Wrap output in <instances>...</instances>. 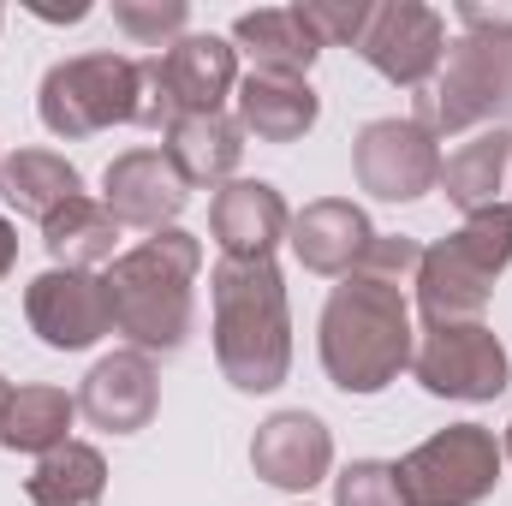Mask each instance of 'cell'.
Listing matches in <instances>:
<instances>
[{
  "mask_svg": "<svg viewBox=\"0 0 512 506\" xmlns=\"http://www.w3.org/2000/svg\"><path fill=\"white\" fill-rule=\"evenodd\" d=\"M286 245H292V256H298L310 274L346 280V274L364 262V251L376 245V227H370V215H364L352 197H316V203H304V209L292 215Z\"/></svg>",
  "mask_w": 512,
  "mask_h": 506,
  "instance_id": "cell-16",
  "label": "cell"
},
{
  "mask_svg": "<svg viewBox=\"0 0 512 506\" xmlns=\"http://www.w3.org/2000/svg\"><path fill=\"white\" fill-rule=\"evenodd\" d=\"M411 376L435 399L489 405L507 393L512 358L489 322H435V328H423V340L411 352Z\"/></svg>",
  "mask_w": 512,
  "mask_h": 506,
  "instance_id": "cell-9",
  "label": "cell"
},
{
  "mask_svg": "<svg viewBox=\"0 0 512 506\" xmlns=\"http://www.w3.org/2000/svg\"><path fill=\"white\" fill-rule=\"evenodd\" d=\"M239 90V48L215 30H185L167 54L137 60V126L167 131L185 114H221Z\"/></svg>",
  "mask_w": 512,
  "mask_h": 506,
  "instance_id": "cell-5",
  "label": "cell"
},
{
  "mask_svg": "<svg viewBox=\"0 0 512 506\" xmlns=\"http://www.w3.org/2000/svg\"><path fill=\"white\" fill-rule=\"evenodd\" d=\"M453 18H459V30L465 36H512V0H459L453 6Z\"/></svg>",
  "mask_w": 512,
  "mask_h": 506,
  "instance_id": "cell-29",
  "label": "cell"
},
{
  "mask_svg": "<svg viewBox=\"0 0 512 506\" xmlns=\"http://www.w3.org/2000/svg\"><path fill=\"white\" fill-rule=\"evenodd\" d=\"M358 54L387 84L429 90L441 60H447V18L435 6H423V0H382L370 12V30H364Z\"/></svg>",
  "mask_w": 512,
  "mask_h": 506,
  "instance_id": "cell-12",
  "label": "cell"
},
{
  "mask_svg": "<svg viewBox=\"0 0 512 506\" xmlns=\"http://www.w3.org/2000/svg\"><path fill=\"white\" fill-rule=\"evenodd\" d=\"M30 506H102L108 495V459L90 441H66L54 453L36 459V471L24 477Z\"/></svg>",
  "mask_w": 512,
  "mask_h": 506,
  "instance_id": "cell-25",
  "label": "cell"
},
{
  "mask_svg": "<svg viewBox=\"0 0 512 506\" xmlns=\"http://www.w3.org/2000/svg\"><path fill=\"white\" fill-rule=\"evenodd\" d=\"M72 417H78V393L54 387V381H30V387H12L6 411H0V447L6 453H54L72 441Z\"/></svg>",
  "mask_w": 512,
  "mask_h": 506,
  "instance_id": "cell-22",
  "label": "cell"
},
{
  "mask_svg": "<svg viewBox=\"0 0 512 506\" xmlns=\"http://www.w3.org/2000/svg\"><path fill=\"white\" fill-rule=\"evenodd\" d=\"M42 251L54 256V268H102L120 256V221L108 215L102 197H72L66 209H54L42 221Z\"/></svg>",
  "mask_w": 512,
  "mask_h": 506,
  "instance_id": "cell-24",
  "label": "cell"
},
{
  "mask_svg": "<svg viewBox=\"0 0 512 506\" xmlns=\"http://www.w3.org/2000/svg\"><path fill=\"white\" fill-rule=\"evenodd\" d=\"M161 405V376L143 352H108L90 364V376L78 381V417L102 435H137L155 423Z\"/></svg>",
  "mask_w": 512,
  "mask_h": 506,
  "instance_id": "cell-15",
  "label": "cell"
},
{
  "mask_svg": "<svg viewBox=\"0 0 512 506\" xmlns=\"http://www.w3.org/2000/svg\"><path fill=\"white\" fill-rule=\"evenodd\" d=\"M0 161H6V155H0Z\"/></svg>",
  "mask_w": 512,
  "mask_h": 506,
  "instance_id": "cell-34",
  "label": "cell"
},
{
  "mask_svg": "<svg viewBox=\"0 0 512 506\" xmlns=\"http://www.w3.org/2000/svg\"><path fill=\"white\" fill-rule=\"evenodd\" d=\"M42 126L66 143L96 137L108 126H137V60L131 54H72L42 72L36 90Z\"/></svg>",
  "mask_w": 512,
  "mask_h": 506,
  "instance_id": "cell-7",
  "label": "cell"
},
{
  "mask_svg": "<svg viewBox=\"0 0 512 506\" xmlns=\"http://www.w3.org/2000/svg\"><path fill=\"white\" fill-rule=\"evenodd\" d=\"M352 173L382 203H417L441 185V143L417 120H370L352 143Z\"/></svg>",
  "mask_w": 512,
  "mask_h": 506,
  "instance_id": "cell-11",
  "label": "cell"
},
{
  "mask_svg": "<svg viewBox=\"0 0 512 506\" xmlns=\"http://www.w3.org/2000/svg\"><path fill=\"white\" fill-rule=\"evenodd\" d=\"M233 48L251 54V72H274V78H310V66L322 60V42L310 36L298 6H256V12H245L233 24Z\"/></svg>",
  "mask_w": 512,
  "mask_h": 506,
  "instance_id": "cell-20",
  "label": "cell"
},
{
  "mask_svg": "<svg viewBox=\"0 0 512 506\" xmlns=\"http://www.w3.org/2000/svg\"><path fill=\"white\" fill-rule=\"evenodd\" d=\"M417 126L435 137L489 131L512 120V36H459L447 42V60L435 84L417 96Z\"/></svg>",
  "mask_w": 512,
  "mask_h": 506,
  "instance_id": "cell-6",
  "label": "cell"
},
{
  "mask_svg": "<svg viewBox=\"0 0 512 506\" xmlns=\"http://www.w3.org/2000/svg\"><path fill=\"white\" fill-rule=\"evenodd\" d=\"M215 364L239 393H274L292 370V310L274 256H221L209 274Z\"/></svg>",
  "mask_w": 512,
  "mask_h": 506,
  "instance_id": "cell-2",
  "label": "cell"
},
{
  "mask_svg": "<svg viewBox=\"0 0 512 506\" xmlns=\"http://www.w3.org/2000/svg\"><path fill=\"white\" fill-rule=\"evenodd\" d=\"M6 399H12V387H6V376H0V411H6Z\"/></svg>",
  "mask_w": 512,
  "mask_h": 506,
  "instance_id": "cell-33",
  "label": "cell"
},
{
  "mask_svg": "<svg viewBox=\"0 0 512 506\" xmlns=\"http://www.w3.org/2000/svg\"><path fill=\"white\" fill-rule=\"evenodd\" d=\"M24 316L48 352H90L102 334H114L108 280L90 268H42L24 286Z\"/></svg>",
  "mask_w": 512,
  "mask_h": 506,
  "instance_id": "cell-10",
  "label": "cell"
},
{
  "mask_svg": "<svg viewBox=\"0 0 512 506\" xmlns=\"http://www.w3.org/2000/svg\"><path fill=\"white\" fill-rule=\"evenodd\" d=\"M197 268H203V245L185 227L149 233L137 251H120L108 262V298H114V334H126L131 352L143 358H173L191 340L197 322Z\"/></svg>",
  "mask_w": 512,
  "mask_h": 506,
  "instance_id": "cell-3",
  "label": "cell"
},
{
  "mask_svg": "<svg viewBox=\"0 0 512 506\" xmlns=\"http://www.w3.org/2000/svg\"><path fill=\"white\" fill-rule=\"evenodd\" d=\"M114 24L126 30L137 48H173L191 24V6L185 0H114Z\"/></svg>",
  "mask_w": 512,
  "mask_h": 506,
  "instance_id": "cell-26",
  "label": "cell"
},
{
  "mask_svg": "<svg viewBox=\"0 0 512 506\" xmlns=\"http://www.w3.org/2000/svg\"><path fill=\"white\" fill-rule=\"evenodd\" d=\"M30 12L48 18V24H84V18H90V6H66V12H60V6H30Z\"/></svg>",
  "mask_w": 512,
  "mask_h": 506,
  "instance_id": "cell-31",
  "label": "cell"
},
{
  "mask_svg": "<svg viewBox=\"0 0 512 506\" xmlns=\"http://www.w3.org/2000/svg\"><path fill=\"white\" fill-rule=\"evenodd\" d=\"M12 262H18V227H12V221L0 215V280L12 274Z\"/></svg>",
  "mask_w": 512,
  "mask_h": 506,
  "instance_id": "cell-30",
  "label": "cell"
},
{
  "mask_svg": "<svg viewBox=\"0 0 512 506\" xmlns=\"http://www.w3.org/2000/svg\"><path fill=\"white\" fill-rule=\"evenodd\" d=\"M501 453H507V459H512V423H507V435H501Z\"/></svg>",
  "mask_w": 512,
  "mask_h": 506,
  "instance_id": "cell-32",
  "label": "cell"
},
{
  "mask_svg": "<svg viewBox=\"0 0 512 506\" xmlns=\"http://www.w3.org/2000/svg\"><path fill=\"white\" fill-rule=\"evenodd\" d=\"M512 262V203H495L483 215H465L459 233L423 245V262L411 274L423 328L435 322H483L495 280Z\"/></svg>",
  "mask_w": 512,
  "mask_h": 506,
  "instance_id": "cell-4",
  "label": "cell"
},
{
  "mask_svg": "<svg viewBox=\"0 0 512 506\" xmlns=\"http://www.w3.org/2000/svg\"><path fill=\"white\" fill-rule=\"evenodd\" d=\"M507 185H512V179H507Z\"/></svg>",
  "mask_w": 512,
  "mask_h": 506,
  "instance_id": "cell-35",
  "label": "cell"
},
{
  "mask_svg": "<svg viewBox=\"0 0 512 506\" xmlns=\"http://www.w3.org/2000/svg\"><path fill=\"white\" fill-rule=\"evenodd\" d=\"M423 262V245L405 233H376V245L364 251V262L328 292L322 322H316V352L322 370L340 393H382L387 381H399L411 370L417 334H411V304L405 286Z\"/></svg>",
  "mask_w": 512,
  "mask_h": 506,
  "instance_id": "cell-1",
  "label": "cell"
},
{
  "mask_svg": "<svg viewBox=\"0 0 512 506\" xmlns=\"http://www.w3.org/2000/svg\"><path fill=\"white\" fill-rule=\"evenodd\" d=\"M239 102V126L256 143H298L304 131L322 120V96L310 90V78H274V72H251L233 90Z\"/></svg>",
  "mask_w": 512,
  "mask_h": 506,
  "instance_id": "cell-19",
  "label": "cell"
},
{
  "mask_svg": "<svg viewBox=\"0 0 512 506\" xmlns=\"http://www.w3.org/2000/svg\"><path fill=\"white\" fill-rule=\"evenodd\" d=\"M334 506H405L399 465H387V459H352L334 477Z\"/></svg>",
  "mask_w": 512,
  "mask_h": 506,
  "instance_id": "cell-28",
  "label": "cell"
},
{
  "mask_svg": "<svg viewBox=\"0 0 512 506\" xmlns=\"http://www.w3.org/2000/svg\"><path fill=\"white\" fill-rule=\"evenodd\" d=\"M161 137H167L161 143L167 161L185 173L191 191L197 185H209V191L233 185V173L245 161V126H239V114H185V120H173Z\"/></svg>",
  "mask_w": 512,
  "mask_h": 506,
  "instance_id": "cell-18",
  "label": "cell"
},
{
  "mask_svg": "<svg viewBox=\"0 0 512 506\" xmlns=\"http://www.w3.org/2000/svg\"><path fill=\"white\" fill-rule=\"evenodd\" d=\"M102 203L120 227H137V233H167L185 203H191V185L185 173L167 161V149H126L108 161L102 173Z\"/></svg>",
  "mask_w": 512,
  "mask_h": 506,
  "instance_id": "cell-13",
  "label": "cell"
},
{
  "mask_svg": "<svg viewBox=\"0 0 512 506\" xmlns=\"http://www.w3.org/2000/svg\"><path fill=\"white\" fill-rule=\"evenodd\" d=\"M376 0H298V18L310 24V36L322 48H358L370 30Z\"/></svg>",
  "mask_w": 512,
  "mask_h": 506,
  "instance_id": "cell-27",
  "label": "cell"
},
{
  "mask_svg": "<svg viewBox=\"0 0 512 506\" xmlns=\"http://www.w3.org/2000/svg\"><path fill=\"white\" fill-rule=\"evenodd\" d=\"M286 227H292V209L268 179H233L209 203V233L221 256H274Z\"/></svg>",
  "mask_w": 512,
  "mask_h": 506,
  "instance_id": "cell-17",
  "label": "cell"
},
{
  "mask_svg": "<svg viewBox=\"0 0 512 506\" xmlns=\"http://www.w3.org/2000/svg\"><path fill=\"white\" fill-rule=\"evenodd\" d=\"M0 197L24 221H48L54 209H66L72 197H84V173L66 155H54V149H12L0 161Z\"/></svg>",
  "mask_w": 512,
  "mask_h": 506,
  "instance_id": "cell-23",
  "label": "cell"
},
{
  "mask_svg": "<svg viewBox=\"0 0 512 506\" xmlns=\"http://www.w3.org/2000/svg\"><path fill=\"white\" fill-rule=\"evenodd\" d=\"M251 471L268 489H286V495H304L316 489L328 471H334V435L316 411H274L256 423L251 441Z\"/></svg>",
  "mask_w": 512,
  "mask_h": 506,
  "instance_id": "cell-14",
  "label": "cell"
},
{
  "mask_svg": "<svg viewBox=\"0 0 512 506\" xmlns=\"http://www.w3.org/2000/svg\"><path fill=\"white\" fill-rule=\"evenodd\" d=\"M512 179V131L507 126H489V131H471L447 161H441V191L453 209L465 215H483L501 203Z\"/></svg>",
  "mask_w": 512,
  "mask_h": 506,
  "instance_id": "cell-21",
  "label": "cell"
},
{
  "mask_svg": "<svg viewBox=\"0 0 512 506\" xmlns=\"http://www.w3.org/2000/svg\"><path fill=\"white\" fill-rule=\"evenodd\" d=\"M501 441L483 423H447L399 459L405 506H477L501 489Z\"/></svg>",
  "mask_w": 512,
  "mask_h": 506,
  "instance_id": "cell-8",
  "label": "cell"
}]
</instances>
